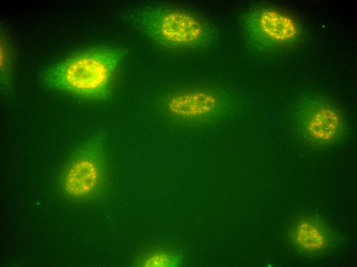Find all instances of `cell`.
Segmentation results:
<instances>
[{
    "label": "cell",
    "mask_w": 357,
    "mask_h": 267,
    "mask_svg": "<svg viewBox=\"0 0 357 267\" xmlns=\"http://www.w3.org/2000/svg\"><path fill=\"white\" fill-rule=\"evenodd\" d=\"M123 57L115 48L84 50L49 67L44 80L51 88L78 97L105 98Z\"/></svg>",
    "instance_id": "cell-1"
},
{
    "label": "cell",
    "mask_w": 357,
    "mask_h": 267,
    "mask_svg": "<svg viewBox=\"0 0 357 267\" xmlns=\"http://www.w3.org/2000/svg\"><path fill=\"white\" fill-rule=\"evenodd\" d=\"M126 20L161 45L175 48L203 46L211 39L209 28L190 13L174 8L145 5L131 9Z\"/></svg>",
    "instance_id": "cell-2"
},
{
    "label": "cell",
    "mask_w": 357,
    "mask_h": 267,
    "mask_svg": "<svg viewBox=\"0 0 357 267\" xmlns=\"http://www.w3.org/2000/svg\"><path fill=\"white\" fill-rule=\"evenodd\" d=\"M220 104V99L211 92L191 90L169 97L166 107L171 115L176 117L195 119L207 117L216 112Z\"/></svg>",
    "instance_id": "cell-3"
},
{
    "label": "cell",
    "mask_w": 357,
    "mask_h": 267,
    "mask_svg": "<svg viewBox=\"0 0 357 267\" xmlns=\"http://www.w3.org/2000/svg\"><path fill=\"white\" fill-rule=\"evenodd\" d=\"M99 165L90 156L83 157L70 166L65 177V188L75 196L88 195L94 190L100 179Z\"/></svg>",
    "instance_id": "cell-4"
},
{
    "label": "cell",
    "mask_w": 357,
    "mask_h": 267,
    "mask_svg": "<svg viewBox=\"0 0 357 267\" xmlns=\"http://www.w3.org/2000/svg\"><path fill=\"white\" fill-rule=\"evenodd\" d=\"M254 27L268 39L284 41L294 37L298 28L289 17L271 9L260 11L254 19Z\"/></svg>",
    "instance_id": "cell-5"
},
{
    "label": "cell",
    "mask_w": 357,
    "mask_h": 267,
    "mask_svg": "<svg viewBox=\"0 0 357 267\" xmlns=\"http://www.w3.org/2000/svg\"><path fill=\"white\" fill-rule=\"evenodd\" d=\"M308 129L313 138L327 141L335 137L341 127L338 114L329 108H322L311 117L308 124Z\"/></svg>",
    "instance_id": "cell-6"
},
{
    "label": "cell",
    "mask_w": 357,
    "mask_h": 267,
    "mask_svg": "<svg viewBox=\"0 0 357 267\" xmlns=\"http://www.w3.org/2000/svg\"><path fill=\"white\" fill-rule=\"evenodd\" d=\"M294 237L296 243L307 251H319L323 248L326 239L324 232L315 224L302 221L296 226Z\"/></svg>",
    "instance_id": "cell-7"
},
{
    "label": "cell",
    "mask_w": 357,
    "mask_h": 267,
    "mask_svg": "<svg viewBox=\"0 0 357 267\" xmlns=\"http://www.w3.org/2000/svg\"><path fill=\"white\" fill-rule=\"evenodd\" d=\"M177 258L166 253H155L143 261L144 266H168L176 264Z\"/></svg>",
    "instance_id": "cell-8"
}]
</instances>
